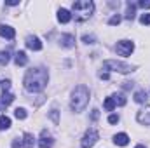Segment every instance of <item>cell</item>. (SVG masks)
I'll return each mask as SVG.
<instances>
[{"label": "cell", "mask_w": 150, "mask_h": 148, "mask_svg": "<svg viewBox=\"0 0 150 148\" xmlns=\"http://www.w3.org/2000/svg\"><path fill=\"white\" fill-rule=\"evenodd\" d=\"M11 127V118L7 115H2L0 117V131H7Z\"/></svg>", "instance_id": "16"}, {"label": "cell", "mask_w": 150, "mask_h": 148, "mask_svg": "<svg viewBox=\"0 0 150 148\" xmlns=\"http://www.w3.org/2000/svg\"><path fill=\"white\" fill-rule=\"evenodd\" d=\"M100 77H101V78H105V80H107V78H108V73H107V72H101V73H100Z\"/></svg>", "instance_id": "35"}, {"label": "cell", "mask_w": 150, "mask_h": 148, "mask_svg": "<svg viewBox=\"0 0 150 148\" xmlns=\"http://www.w3.org/2000/svg\"><path fill=\"white\" fill-rule=\"evenodd\" d=\"M120 23V16L117 14V16H112L110 18V21H108V25H112V26H115V25H119Z\"/></svg>", "instance_id": "27"}, {"label": "cell", "mask_w": 150, "mask_h": 148, "mask_svg": "<svg viewBox=\"0 0 150 148\" xmlns=\"http://www.w3.org/2000/svg\"><path fill=\"white\" fill-rule=\"evenodd\" d=\"M52 143H54V140L51 138V134H49L47 131H42V134H40V141H38L40 148H51L52 147Z\"/></svg>", "instance_id": "8"}, {"label": "cell", "mask_w": 150, "mask_h": 148, "mask_svg": "<svg viewBox=\"0 0 150 148\" xmlns=\"http://www.w3.org/2000/svg\"><path fill=\"white\" fill-rule=\"evenodd\" d=\"M100 140V134L94 131V129H89L86 134H84V138H82V141H80V145L82 148H91L96 145V141Z\"/></svg>", "instance_id": "5"}, {"label": "cell", "mask_w": 150, "mask_h": 148, "mask_svg": "<svg viewBox=\"0 0 150 148\" xmlns=\"http://www.w3.org/2000/svg\"><path fill=\"white\" fill-rule=\"evenodd\" d=\"M0 85H2V89H4V92H9V89H11V80H2Z\"/></svg>", "instance_id": "25"}, {"label": "cell", "mask_w": 150, "mask_h": 148, "mask_svg": "<svg viewBox=\"0 0 150 148\" xmlns=\"http://www.w3.org/2000/svg\"><path fill=\"white\" fill-rule=\"evenodd\" d=\"M94 12V4L91 0H79L72 5V16L75 21H86L93 16Z\"/></svg>", "instance_id": "2"}, {"label": "cell", "mask_w": 150, "mask_h": 148, "mask_svg": "<svg viewBox=\"0 0 150 148\" xmlns=\"http://www.w3.org/2000/svg\"><path fill=\"white\" fill-rule=\"evenodd\" d=\"M108 122H110V124H117V122H119V117H117V115H110V117H108Z\"/></svg>", "instance_id": "31"}, {"label": "cell", "mask_w": 150, "mask_h": 148, "mask_svg": "<svg viewBox=\"0 0 150 148\" xmlns=\"http://www.w3.org/2000/svg\"><path fill=\"white\" fill-rule=\"evenodd\" d=\"M18 4H19L18 0H9V2H7V5H18Z\"/></svg>", "instance_id": "34"}, {"label": "cell", "mask_w": 150, "mask_h": 148, "mask_svg": "<svg viewBox=\"0 0 150 148\" xmlns=\"http://www.w3.org/2000/svg\"><path fill=\"white\" fill-rule=\"evenodd\" d=\"M136 118H138L140 124H143V125H150V106H145L143 110L138 111Z\"/></svg>", "instance_id": "7"}, {"label": "cell", "mask_w": 150, "mask_h": 148, "mask_svg": "<svg viewBox=\"0 0 150 148\" xmlns=\"http://www.w3.org/2000/svg\"><path fill=\"white\" fill-rule=\"evenodd\" d=\"M23 138H25L23 140V148H33V136L30 132H26Z\"/></svg>", "instance_id": "17"}, {"label": "cell", "mask_w": 150, "mask_h": 148, "mask_svg": "<svg viewBox=\"0 0 150 148\" xmlns=\"http://www.w3.org/2000/svg\"><path fill=\"white\" fill-rule=\"evenodd\" d=\"M58 19H59L61 23H68V21L72 19V12L67 11V9H59V11H58Z\"/></svg>", "instance_id": "13"}, {"label": "cell", "mask_w": 150, "mask_h": 148, "mask_svg": "<svg viewBox=\"0 0 150 148\" xmlns=\"http://www.w3.org/2000/svg\"><path fill=\"white\" fill-rule=\"evenodd\" d=\"M138 5H140V7H143V9H150V2H140Z\"/></svg>", "instance_id": "32"}, {"label": "cell", "mask_w": 150, "mask_h": 148, "mask_svg": "<svg viewBox=\"0 0 150 148\" xmlns=\"http://www.w3.org/2000/svg\"><path fill=\"white\" fill-rule=\"evenodd\" d=\"M49 117L52 118V122H54V124H59V115H58V110H56V108H54V110H51Z\"/></svg>", "instance_id": "24"}, {"label": "cell", "mask_w": 150, "mask_h": 148, "mask_svg": "<svg viewBox=\"0 0 150 148\" xmlns=\"http://www.w3.org/2000/svg\"><path fill=\"white\" fill-rule=\"evenodd\" d=\"M133 87V82H124V89H131Z\"/></svg>", "instance_id": "33"}, {"label": "cell", "mask_w": 150, "mask_h": 148, "mask_svg": "<svg viewBox=\"0 0 150 148\" xmlns=\"http://www.w3.org/2000/svg\"><path fill=\"white\" fill-rule=\"evenodd\" d=\"M91 118H93V120H98V118H100V110L94 108V110L91 111Z\"/></svg>", "instance_id": "29"}, {"label": "cell", "mask_w": 150, "mask_h": 148, "mask_svg": "<svg viewBox=\"0 0 150 148\" xmlns=\"http://www.w3.org/2000/svg\"><path fill=\"white\" fill-rule=\"evenodd\" d=\"M14 61H16V65H18V66H25V65L28 63V58H26V54H25L23 51H19V52H16Z\"/></svg>", "instance_id": "14"}, {"label": "cell", "mask_w": 150, "mask_h": 148, "mask_svg": "<svg viewBox=\"0 0 150 148\" xmlns=\"http://www.w3.org/2000/svg\"><path fill=\"white\" fill-rule=\"evenodd\" d=\"M26 47L32 49V51H40L42 49V42L37 37H28L26 38Z\"/></svg>", "instance_id": "9"}, {"label": "cell", "mask_w": 150, "mask_h": 148, "mask_svg": "<svg viewBox=\"0 0 150 148\" xmlns=\"http://www.w3.org/2000/svg\"><path fill=\"white\" fill-rule=\"evenodd\" d=\"M89 103V89L86 85H77L72 92V110L74 111H82Z\"/></svg>", "instance_id": "3"}, {"label": "cell", "mask_w": 150, "mask_h": 148, "mask_svg": "<svg viewBox=\"0 0 150 148\" xmlns=\"http://www.w3.org/2000/svg\"><path fill=\"white\" fill-rule=\"evenodd\" d=\"M103 68L105 70H110V72H117V73H129L133 72V66L122 63V61H115V59H107L103 63Z\"/></svg>", "instance_id": "4"}, {"label": "cell", "mask_w": 150, "mask_h": 148, "mask_svg": "<svg viewBox=\"0 0 150 148\" xmlns=\"http://www.w3.org/2000/svg\"><path fill=\"white\" fill-rule=\"evenodd\" d=\"M12 148H23V141L21 140H14L12 141Z\"/></svg>", "instance_id": "30"}, {"label": "cell", "mask_w": 150, "mask_h": 148, "mask_svg": "<svg viewBox=\"0 0 150 148\" xmlns=\"http://www.w3.org/2000/svg\"><path fill=\"white\" fill-rule=\"evenodd\" d=\"M59 42H61L63 47H74L75 45V37L74 35H70V33H65V35H61Z\"/></svg>", "instance_id": "12"}, {"label": "cell", "mask_w": 150, "mask_h": 148, "mask_svg": "<svg viewBox=\"0 0 150 148\" xmlns=\"http://www.w3.org/2000/svg\"><path fill=\"white\" fill-rule=\"evenodd\" d=\"M113 143H115V145H119V147H126V145L129 143V136H127V134H124V132H119V134H115Z\"/></svg>", "instance_id": "11"}, {"label": "cell", "mask_w": 150, "mask_h": 148, "mask_svg": "<svg viewBox=\"0 0 150 148\" xmlns=\"http://www.w3.org/2000/svg\"><path fill=\"white\" fill-rule=\"evenodd\" d=\"M117 54L119 56H131V52H133V49H134V44L131 42V40H120V42H117Z\"/></svg>", "instance_id": "6"}, {"label": "cell", "mask_w": 150, "mask_h": 148, "mask_svg": "<svg viewBox=\"0 0 150 148\" xmlns=\"http://www.w3.org/2000/svg\"><path fill=\"white\" fill-rule=\"evenodd\" d=\"M126 18H127V19H133V18H134V5H133V4H127V11H126Z\"/></svg>", "instance_id": "23"}, {"label": "cell", "mask_w": 150, "mask_h": 148, "mask_svg": "<svg viewBox=\"0 0 150 148\" xmlns=\"http://www.w3.org/2000/svg\"><path fill=\"white\" fill-rule=\"evenodd\" d=\"M0 35L4 38L12 40L14 35H16V32H14V28H11V26H7V25H0Z\"/></svg>", "instance_id": "10"}, {"label": "cell", "mask_w": 150, "mask_h": 148, "mask_svg": "<svg viewBox=\"0 0 150 148\" xmlns=\"http://www.w3.org/2000/svg\"><path fill=\"white\" fill-rule=\"evenodd\" d=\"M112 98H113V101H115V105H120V106L126 105V96H124V94H115Z\"/></svg>", "instance_id": "20"}, {"label": "cell", "mask_w": 150, "mask_h": 148, "mask_svg": "<svg viewBox=\"0 0 150 148\" xmlns=\"http://www.w3.org/2000/svg\"><path fill=\"white\" fill-rule=\"evenodd\" d=\"M14 117H16V118H21V120L26 118V110H25V108H16V110H14Z\"/></svg>", "instance_id": "22"}, {"label": "cell", "mask_w": 150, "mask_h": 148, "mask_svg": "<svg viewBox=\"0 0 150 148\" xmlns=\"http://www.w3.org/2000/svg\"><path fill=\"white\" fill-rule=\"evenodd\" d=\"M94 40H96L94 35H84V37H82V42H84V44H94Z\"/></svg>", "instance_id": "26"}, {"label": "cell", "mask_w": 150, "mask_h": 148, "mask_svg": "<svg viewBox=\"0 0 150 148\" xmlns=\"http://www.w3.org/2000/svg\"><path fill=\"white\" fill-rule=\"evenodd\" d=\"M47 80H49V73L45 68L38 66V68H32L28 70L25 75V89L30 91V92H40L45 85H47Z\"/></svg>", "instance_id": "1"}, {"label": "cell", "mask_w": 150, "mask_h": 148, "mask_svg": "<svg viewBox=\"0 0 150 148\" xmlns=\"http://www.w3.org/2000/svg\"><path fill=\"white\" fill-rule=\"evenodd\" d=\"M11 59V52L9 51H2L0 52V65H7Z\"/></svg>", "instance_id": "19"}, {"label": "cell", "mask_w": 150, "mask_h": 148, "mask_svg": "<svg viewBox=\"0 0 150 148\" xmlns=\"http://www.w3.org/2000/svg\"><path fill=\"white\" fill-rule=\"evenodd\" d=\"M140 21H142L143 25H150V14H143V16L140 18Z\"/></svg>", "instance_id": "28"}, {"label": "cell", "mask_w": 150, "mask_h": 148, "mask_svg": "<svg viewBox=\"0 0 150 148\" xmlns=\"http://www.w3.org/2000/svg\"><path fill=\"white\" fill-rule=\"evenodd\" d=\"M12 101H14V94L12 92H4L2 94V99H0V105L2 106H9Z\"/></svg>", "instance_id": "15"}, {"label": "cell", "mask_w": 150, "mask_h": 148, "mask_svg": "<svg viewBox=\"0 0 150 148\" xmlns=\"http://www.w3.org/2000/svg\"><path fill=\"white\" fill-rule=\"evenodd\" d=\"M113 108H115V101H113V98H107V99H105V110L112 111Z\"/></svg>", "instance_id": "21"}, {"label": "cell", "mask_w": 150, "mask_h": 148, "mask_svg": "<svg viewBox=\"0 0 150 148\" xmlns=\"http://www.w3.org/2000/svg\"><path fill=\"white\" fill-rule=\"evenodd\" d=\"M134 148H145V147L143 145H138V147H134Z\"/></svg>", "instance_id": "36"}, {"label": "cell", "mask_w": 150, "mask_h": 148, "mask_svg": "<svg viewBox=\"0 0 150 148\" xmlns=\"http://www.w3.org/2000/svg\"><path fill=\"white\" fill-rule=\"evenodd\" d=\"M134 101H136V103H145V101H147V92H145V91L134 92Z\"/></svg>", "instance_id": "18"}]
</instances>
